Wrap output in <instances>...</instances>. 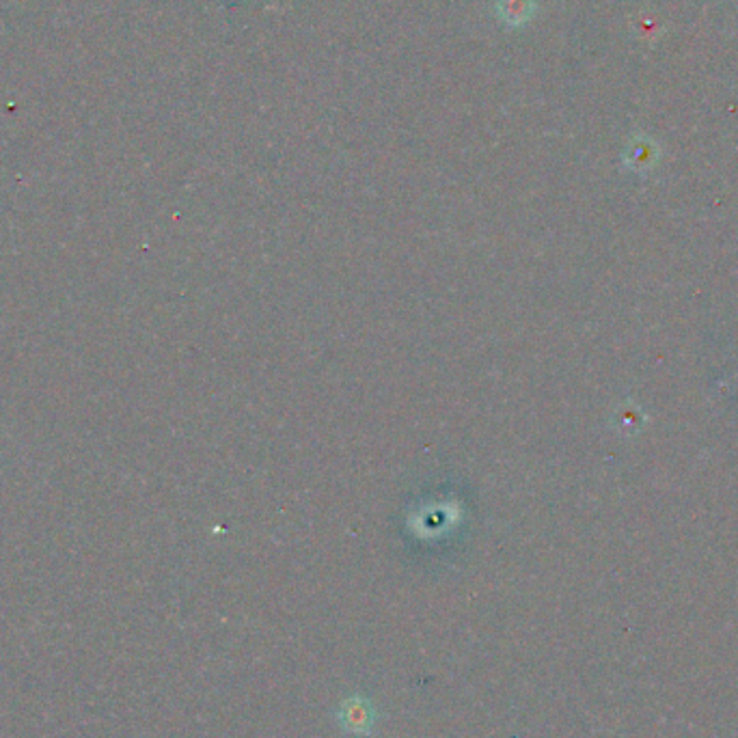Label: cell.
Here are the masks:
<instances>
[{"mask_svg": "<svg viewBox=\"0 0 738 738\" xmlns=\"http://www.w3.org/2000/svg\"><path fill=\"white\" fill-rule=\"evenodd\" d=\"M337 719L341 728H346L350 734L369 736L376 723V713L365 697L354 695L341 704V708L337 710Z\"/></svg>", "mask_w": 738, "mask_h": 738, "instance_id": "obj_1", "label": "cell"}, {"mask_svg": "<svg viewBox=\"0 0 738 738\" xmlns=\"http://www.w3.org/2000/svg\"><path fill=\"white\" fill-rule=\"evenodd\" d=\"M536 0H495V18L505 29H521L536 16Z\"/></svg>", "mask_w": 738, "mask_h": 738, "instance_id": "obj_2", "label": "cell"}]
</instances>
